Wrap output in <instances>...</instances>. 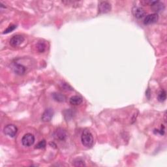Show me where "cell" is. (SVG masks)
<instances>
[{"label": "cell", "mask_w": 167, "mask_h": 167, "mask_svg": "<svg viewBox=\"0 0 167 167\" xmlns=\"http://www.w3.org/2000/svg\"><path fill=\"white\" fill-rule=\"evenodd\" d=\"M81 141L85 147L90 148L93 146L94 143L93 138L92 134L90 133V131L86 129L82 132L81 136Z\"/></svg>", "instance_id": "cell-1"}, {"label": "cell", "mask_w": 167, "mask_h": 167, "mask_svg": "<svg viewBox=\"0 0 167 167\" xmlns=\"http://www.w3.org/2000/svg\"><path fill=\"white\" fill-rule=\"evenodd\" d=\"M35 142V137L31 133H27L22 138V143L24 146H31Z\"/></svg>", "instance_id": "cell-2"}, {"label": "cell", "mask_w": 167, "mask_h": 167, "mask_svg": "<svg viewBox=\"0 0 167 167\" xmlns=\"http://www.w3.org/2000/svg\"><path fill=\"white\" fill-rule=\"evenodd\" d=\"M4 133L10 137H14L17 133L18 129L14 125H7L4 128Z\"/></svg>", "instance_id": "cell-3"}, {"label": "cell", "mask_w": 167, "mask_h": 167, "mask_svg": "<svg viewBox=\"0 0 167 167\" xmlns=\"http://www.w3.org/2000/svg\"><path fill=\"white\" fill-rule=\"evenodd\" d=\"M24 37L20 35H16L12 36L10 40V45L13 47H17L20 46L24 41Z\"/></svg>", "instance_id": "cell-4"}, {"label": "cell", "mask_w": 167, "mask_h": 167, "mask_svg": "<svg viewBox=\"0 0 167 167\" xmlns=\"http://www.w3.org/2000/svg\"><path fill=\"white\" fill-rule=\"evenodd\" d=\"M159 19V16L157 13H153L147 15L144 20L145 25H150L156 23Z\"/></svg>", "instance_id": "cell-5"}, {"label": "cell", "mask_w": 167, "mask_h": 167, "mask_svg": "<svg viewBox=\"0 0 167 167\" xmlns=\"http://www.w3.org/2000/svg\"><path fill=\"white\" fill-rule=\"evenodd\" d=\"M111 10V5L107 1H102L99 5V12L100 14L107 13Z\"/></svg>", "instance_id": "cell-6"}, {"label": "cell", "mask_w": 167, "mask_h": 167, "mask_svg": "<svg viewBox=\"0 0 167 167\" xmlns=\"http://www.w3.org/2000/svg\"><path fill=\"white\" fill-rule=\"evenodd\" d=\"M53 115V111L51 108L46 109L42 115L41 119L43 121H50L51 120Z\"/></svg>", "instance_id": "cell-7"}, {"label": "cell", "mask_w": 167, "mask_h": 167, "mask_svg": "<svg viewBox=\"0 0 167 167\" xmlns=\"http://www.w3.org/2000/svg\"><path fill=\"white\" fill-rule=\"evenodd\" d=\"M133 14L134 16V17L138 18V19H140V18L144 17L145 14H146V12H145L142 8L139 7H134L133 9Z\"/></svg>", "instance_id": "cell-8"}, {"label": "cell", "mask_w": 167, "mask_h": 167, "mask_svg": "<svg viewBox=\"0 0 167 167\" xmlns=\"http://www.w3.org/2000/svg\"><path fill=\"white\" fill-rule=\"evenodd\" d=\"M12 69H13V71L16 74L19 75L23 74L26 72V68L22 65L20 64H14L13 67H12Z\"/></svg>", "instance_id": "cell-9"}, {"label": "cell", "mask_w": 167, "mask_h": 167, "mask_svg": "<svg viewBox=\"0 0 167 167\" xmlns=\"http://www.w3.org/2000/svg\"><path fill=\"white\" fill-rule=\"evenodd\" d=\"M54 137L56 139H58L59 140H64L65 138L67 137V134H66L64 130L59 129L55 132Z\"/></svg>", "instance_id": "cell-10"}, {"label": "cell", "mask_w": 167, "mask_h": 167, "mask_svg": "<svg viewBox=\"0 0 167 167\" xmlns=\"http://www.w3.org/2000/svg\"><path fill=\"white\" fill-rule=\"evenodd\" d=\"M52 97L56 101L59 103L65 102L66 100V97L64 95H63V94L59 93H53L52 94Z\"/></svg>", "instance_id": "cell-11"}, {"label": "cell", "mask_w": 167, "mask_h": 167, "mask_svg": "<svg viewBox=\"0 0 167 167\" xmlns=\"http://www.w3.org/2000/svg\"><path fill=\"white\" fill-rule=\"evenodd\" d=\"M70 103L72 105H79L82 103V98L81 97L78 95H74L71 97Z\"/></svg>", "instance_id": "cell-12"}, {"label": "cell", "mask_w": 167, "mask_h": 167, "mask_svg": "<svg viewBox=\"0 0 167 167\" xmlns=\"http://www.w3.org/2000/svg\"><path fill=\"white\" fill-rule=\"evenodd\" d=\"M152 8L154 10V11L155 12H159V11H163V10L165 9V6L161 3H160L159 1H157L155 4H153L152 5Z\"/></svg>", "instance_id": "cell-13"}, {"label": "cell", "mask_w": 167, "mask_h": 167, "mask_svg": "<svg viewBox=\"0 0 167 167\" xmlns=\"http://www.w3.org/2000/svg\"><path fill=\"white\" fill-rule=\"evenodd\" d=\"M166 98V92L165 91L162 90L160 91V92L158 94V97H157V99H158V100L159 102H163L165 101Z\"/></svg>", "instance_id": "cell-14"}, {"label": "cell", "mask_w": 167, "mask_h": 167, "mask_svg": "<svg viewBox=\"0 0 167 167\" xmlns=\"http://www.w3.org/2000/svg\"><path fill=\"white\" fill-rule=\"evenodd\" d=\"M45 45L43 42H40L37 44V49L39 52H43L45 50Z\"/></svg>", "instance_id": "cell-15"}, {"label": "cell", "mask_w": 167, "mask_h": 167, "mask_svg": "<svg viewBox=\"0 0 167 167\" xmlns=\"http://www.w3.org/2000/svg\"><path fill=\"white\" fill-rule=\"evenodd\" d=\"M45 146H46V142L45 140H43L39 142L36 145L35 148H37V149H42V148L45 147Z\"/></svg>", "instance_id": "cell-16"}, {"label": "cell", "mask_w": 167, "mask_h": 167, "mask_svg": "<svg viewBox=\"0 0 167 167\" xmlns=\"http://www.w3.org/2000/svg\"><path fill=\"white\" fill-rule=\"evenodd\" d=\"M17 27V26H15V25H11V26H9L7 29H6L5 30V31L4 33V34H5V33H10V32H11V31H13L15 28Z\"/></svg>", "instance_id": "cell-17"}, {"label": "cell", "mask_w": 167, "mask_h": 167, "mask_svg": "<svg viewBox=\"0 0 167 167\" xmlns=\"http://www.w3.org/2000/svg\"><path fill=\"white\" fill-rule=\"evenodd\" d=\"M62 87L66 90H73V89H72V88L67 83L62 84Z\"/></svg>", "instance_id": "cell-18"}, {"label": "cell", "mask_w": 167, "mask_h": 167, "mask_svg": "<svg viewBox=\"0 0 167 167\" xmlns=\"http://www.w3.org/2000/svg\"><path fill=\"white\" fill-rule=\"evenodd\" d=\"M82 162H83L82 160H78L77 161H75V163H77L78 164H76V165H75V166H84L83 165H82V164H80V163H82Z\"/></svg>", "instance_id": "cell-19"}]
</instances>
